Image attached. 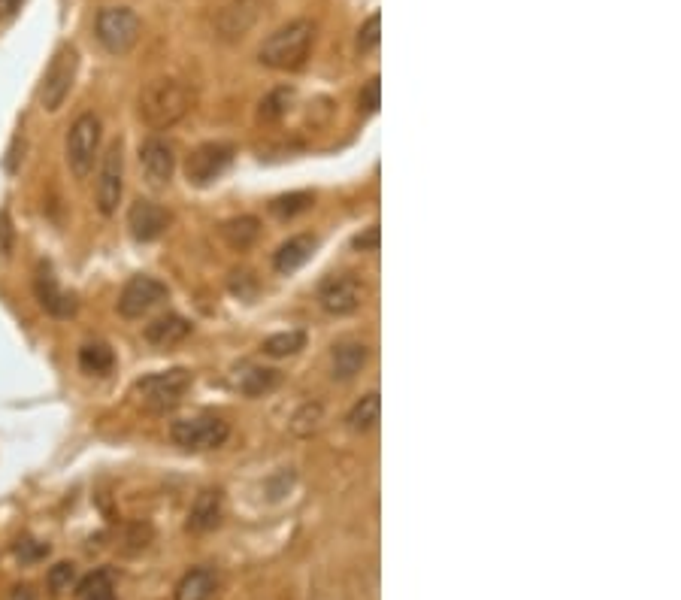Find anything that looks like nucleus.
Masks as SVG:
<instances>
[{
	"instance_id": "nucleus-5",
	"label": "nucleus",
	"mask_w": 681,
	"mask_h": 600,
	"mask_svg": "<svg viewBox=\"0 0 681 600\" xmlns=\"http://www.w3.org/2000/svg\"><path fill=\"white\" fill-rule=\"evenodd\" d=\"M76 67H79V52H76V46L64 43V46L55 52V58H52V64H49V70H46V76H43V82H40V107H43V110H49V113L61 110V104H64L67 94H70V88H73Z\"/></svg>"
},
{
	"instance_id": "nucleus-21",
	"label": "nucleus",
	"mask_w": 681,
	"mask_h": 600,
	"mask_svg": "<svg viewBox=\"0 0 681 600\" xmlns=\"http://www.w3.org/2000/svg\"><path fill=\"white\" fill-rule=\"evenodd\" d=\"M312 252H315V237L300 234V237H291L288 243H282V246H279V252H276V258H273V264H276V270H279V273H294L297 267H303V264L312 258Z\"/></svg>"
},
{
	"instance_id": "nucleus-1",
	"label": "nucleus",
	"mask_w": 681,
	"mask_h": 600,
	"mask_svg": "<svg viewBox=\"0 0 681 600\" xmlns=\"http://www.w3.org/2000/svg\"><path fill=\"white\" fill-rule=\"evenodd\" d=\"M194 104V91L176 79H155L143 88L140 94V119L155 128H173L179 119H185V113Z\"/></svg>"
},
{
	"instance_id": "nucleus-29",
	"label": "nucleus",
	"mask_w": 681,
	"mask_h": 600,
	"mask_svg": "<svg viewBox=\"0 0 681 600\" xmlns=\"http://www.w3.org/2000/svg\"><path fill=\"white\" fill-rule=\"evenodd\" d=\"M291 100H294V91H291V88H276V91H270V94L261 100V119H264V122H276L279 116L288 113Z\"/></svg>"
},
{
	"instance_id": "nucleus-35",
	"label": "nucleus",
	"mask_w": 681,
	"mask_h": 600,
	"mask_svg": "<svg viewBox=\"0 0 681 600\" xmlns=\"http://www.w3.org/2000/svg\"><path fill=\"white\" fill-rule=\"evenodd\" d=\"M379 100H382V82H379V76H373V79L364 85V91H361V107H364L367 113H376V110H379Z\"/></svg>"
},
{
	"instance_id": "nucleus-3",
	"label": "nucleus",
	"mask_w": 681,
	"mask_h": 600,
	"mask_svg": "<svg viewBox=\"0 0 681 600\" xmlns=\"http://www.w3.org/2000/svg\"><path fill=\"white\" fill-rule=\"evenodd\" d=\"M191 388V373L185 367H173V370H161V373H149L137 382V397L140 404L152 413H167L173 407L182 404L185 391Z\"/></svg>"
},
{
	"instance_id": "nucleus-6",
	"label": "nucleus",
	"mask_w": 681,
	"mask_h": 600,
	"mask_svg": "<svg viewBox=\"0 0 681 600\" xmlns=\"http://www.w3.org/2000/svg\"><path fill=\"white\" fill-rule=\"evenodd\" d=\"M231 437V428H227L224 419L218 416H197V419H182L173 422L170 428V440L176 446H182L185 452H209L224 446V440Z\"/></svg>"
},
{
	"instance_id": "nucleus-16",
	"label": "nucleus",
	"mask_w": 681,
	"mask_h": 600,
	"mask_svg": "<svg viewBox=\"0 0 681 600\" xmlns=\"http://www.w3.org/2000/svg\"><path fill=\"white\" fill-rule=\"evenodd\" d=\"M224 516V497L218 488H206L197 494V500L191 504V513H188V531L194 534H206L212 528H218Z\"/></svg>"
},
{
	"instance_id": "nucleus-32",
	"label": "nucleus",
	"mask_w": 681,
	"mask_h": 600,
	"mask_svg": "<svg viewBox=\"0 0 681 600\" xmlns=\"http://www.w3.org/2000/svg\"><path fill=\"white\" fill-rule=\"evenodd\" d=\"M16 249V228L7 210H0V258H10Z\"/></svg>"
},
{
	"instance_id": "nucleus-7",
	"label": "nucleus",
	"mask_w": 681,
	"mask_h": 600,
	"mask_svg": "<svg viewBox=\"0 0 681 600\" xmlns=\"http://www.w3.org/2000/svg\"><path fill=\"white\" fill-rule=\"evenodd\" d=\"M97 149H100V119L94 113H82L67 134V167L73 170L76 179H85L91 173Z\"/></svg>"
},
{
	"instance_id": "nucleus-12",
	"label": "nucleus",
	"mask_w": 681,
	"mask_h": 600,
	"mask_svg": "<svg viewBox=\"0 0 681 600\" xmlns=\"http://www.w3.org/2000/svg\"><path fill=\"white\" fill-rule=\"evenodd\" d=\"M261 16V0H231L215 16V37L224 43L243 40Z\"/></svg>"
},
{
	"instance_id": "nucleus-24",
	"label": "nucleus",
	"mask_w": 681,
	"mask_h": 600,
	"mask_svg": "<svg viewBox=\"0 0 681 600\" xmlns=\"http://www.w3.org/2000/svg\"><path fill=\"white\" fill-rule=\"evenodd\" d=\"M112 364H116V355H112V349L106 343H85L79 349V367L85 373L103 376V373L112 370Z\"/></svg>"
},
{
	"instance_id": "nucleus-30",
	"label": "nucleus",
	"mask_w": 681,
	"mask_h": 600,
	"mask_svg": "<svg viewBox=\"0 0 681 600\" xmlns=\"http://www.w3.org/2000/svg\"><path fill=\"white\" fill-rule=\"evenodd\" d=\"M379 43H382V16L373 13V16L361 25V31H358V52H361V55H370V52L379 49Z\"/></svg>"
},
{
	"instance_id": "nucleus-22",
	"label": "nucleus",
	"mask_w": 681,
	"mask_h": 600,
	"mask_svg": "<svg viewBox=\"0 0 681 600\" xmlns=\"http://www.w3.org/2000/svg\"><path fill=\"white\" fill-rule=\"evenodd\" d=\"M379 413H382V400H379V394L376 391H370V394H364L358 404L352 407V413H349V428L352 431H358V434H364V431H373L376 428V422H379Z\"/></svg>"
},
{
	"instance_id": "nucleus-18",
	"label": "nucleus",
	"mask_w": 681,
	"mask_h": 600,
	"mask_svg": "<svg viewBox=\"0 0 681 600\" xmlns=\"http://www.w3.org/2000/svg\"><path fill=\"white\" fill-rule=\"evenodd\" d=\"M218 591V573L212 567H191L179 582L173 597L176 600H212Z\"/></svg>"
},
{
	"instance_id": "nucleus-14",
	"label": "nucleus",
	"mask_w": 681,
	"mask_h": 600,
	"mask_svg": "<svg viewBox=\"0 0 681 600\" xmlns=\"http://www.w3.org/2000/svg\"><path fill=\"white\" fill-rule=\"evenodd\" d=\"M34 291H37L40 307H43L46 313H52L55 319H70V316L76 313V297L67 294V291L58 285V279H55V273H52L49 264H40V267H37Z\"/></svg>"
},
{
	"instance_id": "nucleus-38",
	"label": "nucleus",
	"mask_w": 681,
	"mask_h": 600,
	"mask_svg": "<svg viewBox=\"0 0 681 600\" xmlns=\"http://www.w3.org/2000/svg\"><path fill=\"white\" fill-rule=\"evenodd\" d=\"M22 4H25V0H0V22L13 19L22 10Z\"/></svg>"
},
{
	"instance_id": "nucleus-13",
	"label": "nucleus",
	"mask_w": 681,
	"mask_h": 600,
	"mask_svg": "<svg viewBox=\"0 0 681 600\" xmlns=\"http://www.w3.org/2000/svg\"><path fill=\"white\" fill-rule=\"evenodd\" d=\"M170 222L173 216L161 204H155V200H137L128 210V228L137 243H155L158 237L167 234Z\"/></svg>"
},
{
	"instance_id": "nucleus-19",
	"label": "nucleus",
	"mask_w": 681,
	"mask_h": 600,
	"mask_svg": "<svg viewBox=\"0 0 681 600\" xmlns=\"http://www.w3.org/2000/svg\"><path fill=\"white\" fill-rule=\"evenodd\" d=\"M191 334V322L176 316V313H167V316H158L152 325H146V340L158 349H170L176 343H182L185 337Z\"/></svg>"
},
{
	"instance_id": "nucleus-8",
	"label": "nucleus",
	"mask_w": 681,
	"mask_h": 600,
	"mask_svg": "<svg viewBox=\"0 0 681 600\" xmlns=\"http://www.w3.org/2000/svg\"><path fill=\"white\" fill-rule=\"evenodd\" d=\"M122 191H125V149L122 140L109 143L103 164H100V176H97V210L103 216H112L122 204Z\"/></svg>"
},
{
	"instance_id": "nucleus-17",
	"label": "nucleus",
	"mask_w": 681,
	"mask_h": 600,
	"mask_svg": "<svg viewBox=\"0 0 681 600\" xmlns=\"http://www.w3.org/2000/svg\"><path fill=\"white\" fill-rule=\"evenodd\" d=\"M370 358V349L358 340H346V343H339L333 346V355H330V367H333V379H355L364 364Z\"/></svg>"
},
{
	"instance_id": "nucleus-33",
	"label": "nucleus",
	"mask_w": 681,
	"mask_h": 600,
	"mask_svg": "<svg viewBox=\"0 0 681 600\" xmlns=\"http://www.w3.org/2000/svg\"><path fill=\"white\" fill-rule=\"evenodd\" d=\"M231 291H234L237 297L249 300V297H255L258 282H255V276H252L249 270H237V273H231Z\"/></svg>"
},
{
	"instance_id": "nucleus-28",
	"label": "nucleus",
	"mask_w": 681,
	"mask_h": 600,
	"mask_svg": "<svg viewBox=\"0 0 681 600\" xmlns=\"http://www.w3.org/2000/svg\"><path fill=\"white\" fill-rule=\"evenodd\" d=\"M309 204H312V194H309V191H294V194L276 197L273 204H270V210H273V216H279V219H294L297 213H306Z\"/></svg>"
},
{
	"instance_id": "nucleus-11",
	"label": "nucleus",
	"mask_w": 681,
	"mask_h": 600,
	"mask_svg": "<svg viewBox=\"0 0 681 600\" xmlns=\"http://www.w3.org/2000/svg\"><path fill=\"white\" fill-rule=\"evenodd\" d=\"M161 300H167V285L155 276H134L119 294V313L125 319H143Z\"/></svg>"
},
{
	"instance_id": "nucleus-9",
	"label": "nucleus",
	"mask_w": 681,
	"mask_h": 600,
	"mask_svg": "<svg viewBox=\"0 0 681 600\" xmlns=\"http://www.w3.org/2000/svg\"><path fill=\"white\" fill-rule=\"evenodd\" d=\"M364 297H367V285H364L358 276H352V273L330 276V279L321 285V291H318L321 307H324L330 316H349V313L361 310Z\"/></svg>"
},
{
	"instance_id": "nucleus-10",
	"label": "nucleus",
	"mask_w": 681,
	"mask_h": 600,
	"mask_svg": "<svg viewBox=\"0 0 681 600\" xmlns=\"http://www.w3.org/2000/svg\"><path fill=\"white\" fill-rule=\"evenodd\" d=\"M234 161V146L231 143H203L197 146L188 161H185V176L191 185H209L215 182Z\"/></svg>"
},
{
	"instance_id": "nucleus-25",
	"label": "nucleus",
	"mask_w": 681,
	"mask_h": 600,
	"mask_svg": "<svg viewBox=\"0 0 681 600\" xmlns=\"http://www.w3.org/2000/svg\"><path fill=\"white\" fill-rule=\"evenodd\" d=\"M303 346H306V334H303V331H282V334H273V337L264 340V352H267L270 358L297 355Z\"/></svg>"
},
{
	"instance_id": "nucleus-23",
	"label": "nucleus",
	"mask_w": 681,
	"mask_h": 600,
	"mask_svg": "<svg viewBox=\"0 0 681 600\" xmlns=\"http://www.w3.org/2000/svg\"><path fill=\"white\" fill-rule=\"evenodd\" d=\"M79 600H116V579L109 570H94L79 582Z\"/></svg>"
},
{
	"instance_id": "nucleus-39",
	"label": "nucleus",
	"mask_w": 681,
	"mask_h": 600,
	"mask_svg": "<svg viewBox=\"0 0 681 600\" xmlns=\"http://www.w3.org/2000/svg\"><path fill=\"white\" fill-rule=\"evenodd\" d=\"M10 600H34V588L31 585H16Z\"/></svg>"
},
{
	"instance_id": "nucleus-31",
	"label": "nucleus",
	"mask_w": 681,
	"mask_h": 600,
	"mask_svg": "<svg viewBox=\"0 0 681 600\" xmlns=\"http://www.w3.org/2000/svg\"><path fill=\"white\" fill-rule=\"evenodd\" d=\"M73 576H76V567H73L70 561H61V564H55V567L49 570L46 582H49V588H52L55 594H61V591H67V588H70Z\"/></svg>"
},
{
	"instance_id": "nucleus-4",
	"label": "nucleus",
	"mask_w": 681,
	"mask_h": 600,
	"mask_svg": "<svg viewBox=\"0 0 681 600\" xmlns=\"http://www.w3.org/2000/svg\"><path fill=\"white\" fill-rule=\"evenodd\" d=\"M140 31H143V22L128 7H106V10L97 13V22H94L97 43L109 55H128L137 46Z\"/></svg>"
},
{
	"instance_id": "nucleus-20",
	"label": "nucleus",
	"mask_w": 681,
	"mask_h": 600,
	"mask_svg": "<svg viewBox=\"0 0 681 600\" xmlns=\"http://www.w3.org/2000/svg\"><path fill=\"white\" fill-rule=\"evenodd\" d=\"M218 234H221V240L231 246L234 252H246L261 237V222L255 216H237L231 222H224L218 228Z\"/></svg>"
},
{
	"instance_id": "nucleus-37",
	"label": "nucleus",
	"mask_w": 681,
	"mask_h": 600,
	"mask_svg": "<svg viewBox=\"0 0 681 600\" xmlns=\"http://www.w3.org/2000/svg\"><path fill=\"white\" fill-rule=\"evenodd\" d=\"M291 479H294V473H291V470H282L276 479H270V482H267L270 497H282V494H285V488L291 485Z\"/></svg>"
},
{
	"instance_id": "nucleus-26",
	"label": "nucleus",
	"mask_w": 681,
	"mask_h": 600,
	"mask_svg": "<svg viewBox=\"0 0 681 600\" xmlns=\"http://www.w3.org/2000/svg\"><path fill=\"white\" fill-rule=\"evenodd\" d=\"M321 422H324V407L315 404V400H309V404H303V407L294 413L291 431H294L297 437H312V434L321 428Z\"/></svg>"
},
{
	"instance_id": "nucleus-36",
	"label": "nucleus",
	"mask_w": 681,
	"mask_h": 600,
	"mask_svg": "<svg viewBox=\"0 0 681 600\" xmlns=\"http://www.w3.org/2000/svg\"><path fill=\"white\" fill-rule=\"evenodd\" d=\"M355 249H361V252H376V249H379V225H373V228H367V234L355 237Z\"/></svg>"
},
{
	"instance_id": "nucleus-34",
	"label": "nucleus",
	"mask_w": 681,
	"mask_h": 600,
	"mask_svg": "<svg viewBox=\"0 0 681 600\" xmlns=\"http://www.w3.org/2000/svg\"><path fill=\"white\" fill-rule=\"evenodd\" d=\"M16 555H19L25 564H34V561H40V558L49 555V546H46V543H37V540H19Z\"/></svg>"
},
{
	"instance_id": "nucleus-2",
	"label": "nucleus",
	"mask_w": 681,
	"mask_h": 600,
	"mask_svg": "<svg viewBox=\"0 0 681 600\" xmlns=\"http://www.w3.org/2000/svg\"><path fill=\"white\" fill-rule=\"evenodd\" d=\"M312 43H315V22L294 19L264 40L261 61L273 70H297L306 64Z\"/></svg>"
},
{
	"instance_id": "nucleus-27",
	"label": "nucleus",
	"mask_w": 681,
	"mask_h": 600,
	"mask_svg": "<svg viewBox=\"0 0 681 600\" xmlns=\"http://www.w3.org/2000/svg\"><path fill=\"white\" fill-rule=\"evenodd\" d=\"M279 385V370H270V367H255L243 376L240 388L249 394V397H258V394H267Z\"/></svg>"
},
{
	"instance_id": "nucleus-15",
	"label": "nucleus",
	"mask_w": 681,
	"mask_h": 600,
	"mask_svg": "<svg viewBox=\"0 0 681 600\" xmlns=\"http://www.w3.org/2000/svg\"><path fill=\"white\" fill-rule=\"evenodd\" d=\"M140 164H143V173L152 185H167L173 179V170H176V155H173V146L164 143L161 137H152L140 146Z\"/></svg>"
}]
</instances>
